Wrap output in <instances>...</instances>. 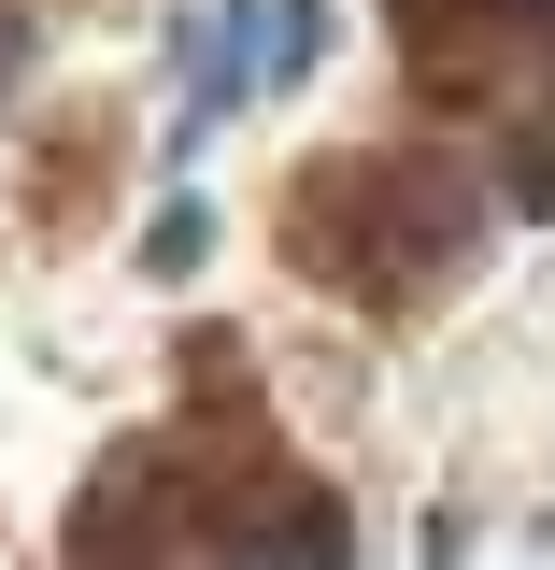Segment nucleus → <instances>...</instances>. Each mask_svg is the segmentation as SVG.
Segmentation results:
<instances>
[{
	"label": "nucleus",
	"instance_id": "1",
	"mask_svg": "<svg viewBox=\"0 0 555 570\" xmlns=\"http://www.w3.org/2000/svg\"><path fill=\"white\" fill-rule=\"evenodd\" d=\"M485 228H498V186L442 142H343V157L285 171V272L343 285L370 314H427L485 257Z\"/></svg>",
	"mask_w": 555,
	"mask_h": 570
},
{
	"label": "nucleus",
	"instance_id": "2",
	"mask_svg": "<svg viewBox=\"0 0 555 570\" xmlns=\"http://www.w3.org/2000/svg\"><path fill=\"white\" fill-rule=\"evenodd\" d=\"M385 29L427 115L513 129L527 100H555V0H385Z\"/></svg>",
	"mask_w": 555,
	"mask_h": 570
},
{
	"label": "nucleus",
	"instance_id": "3",
	"mask_svg": "<svg viewBox=\"0 0 555 570\" xmlns=\"http://www.w3.org/2000/svg\"><path fill=\"white\" fill-rule=\"evenodd\" d=\"M257 71H271V14H257V0H200V14H186V142H200L214 115H242Z\"/></svg>",
	"mask_w": 555,
	"mask_h": 570
},
{
	"label": "nucleus",
	"instance_id": "4",
	"mask_svg": "<svg viewBox=\"0 0 555 570\" xmlns=\"http://www.w3.org/2000/svg\"><path fill=\"white\" fill-rule=\"evenodd\" d=\"M498 157H485V186H498V214H555V100H527L513 129H485Z\"/></svg>",
	"mask_w": 555,
	"mask_h": 570
},
{
	"label": "nucleus",
	"instance_id": "5",
	"mask_svg": "<svg viewBox=\"0 0 555 570\" xmlns=\"http://www.w3.org/2000/svg\"><path fill=\"white\" fill-rule=\"evenodd\" d=\"M200 257H214V200H200V186H171L157 228H142V285H186Z\"/></svg>",
	"mask_w": 555,
	"mask_h": 570
},
{
	"label": "nucleus",
	"instance_id": "6",
	"mask_svg": "<svg viewBox=\"0 0 555 570\" xmlns=\"http://www.w3.org/2000/svg\"><path fill=\"white\" fill-rule=\"evenodd\" d=\"M314 58H328V0H271V71L257 86H314Z\"/></svg>",
	"mask_w": 555,
	"mask_h": 570
},
{
	"label": "nucleus",
	"instance_id": "7",
	"mask_svg": "<svg viewBox=\"0 0 555 570\" xmlns=\"http://www.w3.org/2000/svg\"><path fill=\"white\" fill-rule=\"evenodd\" d=\"M29 58H43V29H29V14H14V0H0V100H14V86H29Z\"/></svg>",
	"mask_w": 555,
	"mask_h": 570
}]
</instances>
